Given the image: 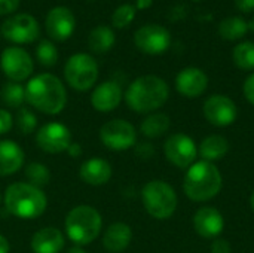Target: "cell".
Here are the masks:
<instances>
[{
  "label": "cell",
  "mask_w": 254,
  "mask_h": 253,
  "mask_svg": "<svg viewBox=\"0 0 254 253\" xmlns=\"http://www.w3.org/2000/svg\"><path fill=\"white\" fill-rule=\"evenodd\" d=\"M25 101L42 113L58 115L67 104V91L55 75L40 73L27 82Z\"/></svg>",
  "instance_id": "6da1fadb"
},
{
  "label": "cell",
  "mask_w": 254,
  "mask_h": 253,
  "mask_svg": "<svg viewBox=\"0 0 254 253\" xmlns=\"http://www.w3.org/2000/svg\"><path fill=\"white\" fill-rule=\"evenodd\" d=\"M127 106L135 113H153L161 109L168 97V84L156 75H144L134 79L125 91Z\"/></svg>",
  "instance_id": "7a4b0ae2"
},
{
  "label": "cell",
  "mask_w": 254,
  "mask_h": 253,
  "mask_svg": "<svg viewBox=\"0 0 254 253\" xmlns=\"http://www.w3.org/2000/svg\"><path fill=\"white\" fill-rule=\"evenodd\" d=\"M223 186V176L214 163L195 161L185 174L183 191L186 197L196 203L213 200Z\"/></svg>",
  "instance_id": "3957f363"
},
{
  "label": "cell",
  "mask_w": 254,
  "mask_h": 253,
  "mask_svg": "<svg viewBox=\"0 0 254 253\" xmlns=\"http://www.w3.org/2000/svg\"><path fill=\"white\" fill-rule=\"evenodd\" d=\"M4 207L7 213L18 219H37L48 207V198L40 188L28 182L10 183L4 191Z\"/></svg>",
  "instance_id": "277c9868"
},
{
  "label": "cell",
  "mask_w": 254,
  "mask_h": 253,
  "mask_svg": "<svg viewBox=\"0 0 254 253\" xmlns=\"http://www.w3.org/2000/svg\"><path fill=\"white\" fill-rule=\"evenodd\" d=\"M67 237L76 246H86L91 245L101 233L103 228V218L100 212L91 206L80 204L73 207L64 221Z\"/></svg>",
  "instance_id": "5b68a950"
},
{
  "label": "cell",
  "mask_w": 254,
  "mask_h": 253,
  "mask_svg": "<svg viewBox=\"0 0 254 253\" xmlns=\"http://www.w3.org/2000/svg\"><path fill=\"white\" fill-rule=\"evenodd\" d=\"M141 201L146 212L158 221L170 219L176 213L179 204L174 188L159 179L150 180L143 186Z\"/></svg>",
  "instance_id": "8992f818"
},
{
  "label": "cell",
  "mask_w": 254,
  "mask_h": 253,
  "mask_svg": "<svg viewBox=\"0 0 254 253\" xmlns=\"http://www.w3.org/2000/svg\"><path fill=\"white\" fill-rule=\"evenodd\" d=\"M64 78L73 89L88 91L98 79V64L92 55L77 52L67 60L64 66Z\"/></svg>",
  "instance_id": "52a82bcc"
},
{
  "label": "cell",
  "mask_w": 254,
  "mask_h": 253,
  "mask_svg": "<svg viewBox=\"0 0 254 253\" xmlns=\"http://www.w3.org/2000/svg\"><path fill=\"white\" fill-rule=\"evenodd\" d=\"M100 140L110 151H128L137 145V130L125 119H112L101 125Z\"/></svg>",
  "instance_id": "ba28073f"
},
{
  "label": "cell",
  "mask_w": 254,
  "mask_h": 253,
  "mask_svg": "<svg viewBox=\"0 0 254 253\" xmlns=\"http://www.w3.org/2000/svg\"><path fill=\"white\" fill-rule=\"evenodd\" d=\"M3 37L16 45L33 43L40 34L37 19L30 13H18L3 21L0 28Z\"/></svg>",
  "instance_id": "9c48e42d"
},
{
  "label": "cell",
  "mask_w": 254,
  "mask_h": 253,
  "mask_svg": "<svg viewBox=\"0 0 254 253\" xmlns=\"http://www.w3.org/2000/svg\"><path fill=\"white\" fill-rule=\"evenodd\" d=\"M0 67L10 82L21 84L31 76L34 63L25 49L19 46H9L0 55Z\"/></svg>",
  "instance_id": "30bf717a"
},
{
  "label": "cell",
  "mask_w": 254,
  "mask_h": 253,
  "mask_svg": "<svg viewBox=\"0 0 254 253\" xmlns=\"http://www.w3.org/2000/svg\"><path fill=\"white\" fill-rule=\"evenodd\" d=\"M165 158L179 169H189L198 155V148L192 137L185 133H176L168 136L164 143Z\"/></svg>",
  "instance_id": "8fae6325"
},
{
  "label": "cell",
  "mask_w": 254,
  "mask_h": 253,
  "mask_svg": "<svg viewBox=\"0 0 254 253\" xmlns=\"http://www.w3.org/2000/svg\"><path fill=\"white\" fill-rule=\"evenodd\" d=\"M135 46L147 55L164 54L171 45V33L159 24H147L140 27L134 34Z\"/></svg>",
  "instance_id": "7c38bea8"
},
{
  "label": "cell",
  "mask_w": 254,
  "mask_h": 253,
  "mask_svg": "<svg viewBox=\"0 0 254 253\" xmlns=\"http://www.w3.org/2000/svg\"><path fill=\"white\" fill-rule=\"evenodd\" d=\"M71 142L70 128L61 122H48L36 133V145L46 154L65 152Z\"/></svg>",
  "instance_id": "4fadbf2b"
},
{
  "label": "cell",
  "mask_w": 254,
  "mask_h": 253,
  "mask_svg": "<svg viewBox=\"0 0 254 253\" xmlns=\"http://www.w3.org/2000/svg\"><path fill=\"white\" fill-rule=\"evenodd\" d=\"M205 119L214 127H229L237 121L238 107L232 98L223 94L210 95L202 106Z\"/></svg>",
  "instance_id": "5bb4252c"
},
{
  "label": "cell",
  "mask_w": 254,
  "mask_h": 253,
  "mask_svg": "<svg viewBox=\"0 0 254 253\" xmlns=\"http://www.w3.org/2000/svg\"><path fill=\"white\" fill-rule=\"evenodd\" d=\"M74 27H76L74 15L65 6H55L46 15L45 28L52 40L57 42L67 40L73 34Z\"/></svg>",
  "instance_id": "9a60e30c"
},
{
  "label": "cell",
  "mask_w": 254,
  "mask_h": 253,
  "mask_svg": "<svg viewBox=\"0 0 254 253\" xmlns=\"http://www.w3.org/2000/svg\"><path fill=\"white\" fill-rule=\"evenodd\" d=\"M208 86V76L198 67H186L176 76V89L188 98H196L205 92Z\"/></svg>",
  "instance_id": "2e32d148"
},
{
  "label": "cell",
  "mask_w": 254,
  "mask_h": 253,
  "mask_svg": "<svg viewBox=\"0 0 254 253\" xmlns=\"http://www.w3.org/2000/svg\"><path fill=\"white\" fill-rule=\"evenodd\" d=\"M223 215L214 207H201L193 215V230L202 239H217L223 233Z\"/></svg>",
  "instance_id": "e0dca14e"
},
{
  "label": "cell",
  "mask_w": 254,
  "mask_h": 253,
  "mask_svg": "<svg viewBox=\"0 0 254 253\" xmlns=\"http://www.w3.org/2000/svg\"><path fill=\"white\" fill-rule=\"evenodd\" d=\"M124 98L122 88L115 81H106L97 85L91 94V106L101 113L115 110Z\"/></svg>",
  "instance_id": "ac0fdd59"
},
{
  "label": "cell",
  "mask_w": 254,
  "mask_h": 253,
  "mask_svg": "<svg viewBox=\"0 0 254 253\" xmlns=\"http://www.w3.org/2000/svg\"><path fill=\"white\" fill-rule=\"evenodd\" d=\"M113 170L110 163L103 158H89L82 163L79 169V177L83 183L91 186H101L106 185L112 179Z\"/></svg>",
  "instance_id": "d6986e66"
},
{
  "label": "cell",
  "mask_w": 254,
  "mask_h": 253,
  "mask_svg": "<svg viewBox=\"0 0 254 253\" xmlns=\"http://www.w3.org/2000/svg\"><path fill=\"white\" fill-rule=\"evenodd\" d=\"M64 236L55 227L40 228L33 234L30 242L33 253H60L64 249Z\"/></svg>",
  "instance_id": "ffe728a7"
},
{
  "label": "cell",
  "mask_w": 254,
  "mask_h": 253,
  "mask_svg": "<svg viewBox=\"0 0 254 253\" xmlns=\"http://www.w3.org/2000/svg\"><path fill=\"white\" fill-rule=\"evenodd\" d=\"M25 154L13 140H0V177L19 171L24 166Z\"/></svg>",
  "instance_id": "44dd1931"
},
{
  "label": "cell",
  "mask_w": 254,
  "mask_h": 253,
  "mask_svg": "<svg viewBox=\"0 0 254 253\" xmlns=\"http://www.w3.org/2000/svg\"><path fill=\"white\" fill-rule=\"evenodd\" d=\"M132 230L125 222H115L103 234V248L110 253H121L131 245Z\"/></svg>",
  "instance_id": "7402d4cb"
},
{
  "label": "cell",
  "mask_w": 254,
  "mask_h": 253,
  "mask_svg": "<svg viewBox=\"0 0 254 253\" xmlns=\"http://www.w3.org/2000/svg\"><path fill=\"white\" fill-rule=\"evenodd\" d=\"M228 152H229V142L226 137L220 134H211L205 137L198 149L199 157L208 163H216L223 160Z\"/></svg>",
  "instance_id": "603a6c76"
},
{
  "label": "cell",
  "mask_w": 254,
  "mask_h": 253,
  "mask_svg": "<svg viewBox=\"0 0 254 253\" xmlns=\"http://www.w3.org/2000/svg\"><path fill=\"white\" fill-rule=\"evenodd\" d=\"M170 125H171V121L168 115L153 112L143 119L140 125V131L147 139H158V137H162L170 130Z\"/></svg>",
  "instance_id": "cb8c5ba5"
},
{
  "label": "cell",
  "mask_w": 254,
  "mask_h": 253,
  "mask_svg": "<svg viewBox=\"0 0 254 253\" xmlns=\"http://www.w3.org/2000/svg\"><path fill=\"white\" fill-rule=\"evenodd\" d=\"M249 28L250 25L243 16L232 15L220 21L217 31H219V36L223 37L225 40H240L249 33Z\"/></svg>",
  "instance_id": "d4e9b609"
},
{
  "label": "cell",
  "mask_w": 254,
  "mask_h": 253,
  "mask_svg": "<svg viewBox=\"0 0 254 253\" xmlns=\"http://www.w3.org/2000/svg\"><path fill=\"white\" fill-rule=\"evenodd\" d=\"M116 42V36L113 30L107 25H98L91 30L88 36V46L92 52L104 54L113 48Z\"/></svg>",
  "instance_id": "484cf974"
},
{
  "label": "cell",
  "mask_w": 254,
  "mask_h": 253,
  "mask_svg": "<svg viewBox=\"0 0 254 253\" xmlns=\"http://www.w3.org/2000/svg\"><path fill=\"white\" fill-rule=\"evenodd\" d=\"M1 101L10 109H21L25 101V86L18 82H6L0 91Z\"/></svg>",
  "instance_id": "4316f807"
},
{
  "label": "cell",
  "mask_w": 254,
  "mask_h": 253,
  "mask_svg": "<svg viewBox=\"0 0 254 253\" xmlns=\"http://www.w3.org/2000/svg\"><path fill=\"white\" fill-rule=\"evenodd\" d=\"M232 60L240 70H254V43L247 40L238 43L232 51Z\"/></svg>",
  "instance_id": "83f0119b"
},
{
  "label": "cell",
  "mask_w": 254,
  "mask_h": 253,
  "mask_svg": "<svg viewBox=\"0 0 254 253\" xmlns=\"http://www.w3.org/2000/svg\"><path fill=\"white\" fill-rule=\"evenodd\" d=\"M25 177L28 183H31L36 188H43L51 180V171L49 169L42 163H31L25 167Z\"/></svg>",
  "instance_id": "f1b7e54d"
},
{
  "label": "cell",
  "mask_w": 254,
  "mask_h": 253,
  "mask_svg": "<svg viewBox=\"0 0 254 253\" xmlns=\"http://www.w3.org/2000/svg\"><path fill=\"white\" fill-rule=\"evenodd\" d=\"M37 61L45 67H52L58 61V49L51 40H42L36 48Z\"/></svg>",
  "instance_id": "f546056e"
},
{
  "label": "cell",
  "mask_w": 254,
  "mask_h": 253,
  "mask_svg": "<svg viewBox=\"0 0 254 253\" xmlns=\"http://www.w3.org/2000/svg\"><path fill=\"white\" fill-rule=\"evenodd\" d=\"M135 12H137L135 6L131 4V3H124V4L118 6L115 9L113 15H112L113 25L116 28H125V27H128L134 21V18H135Z\"/></svg>",
  "instance_id": "4dcf8cb0"
},
{
  "label": "cell",
  "mask_w": 254,
  "mask_h": 253,
  "mask_svg": "<svg viewBox=\"0 0 254 253\" xmlns=\"http://www.w3.org/2000/svg\"><path fill=\"white\" fill-rule=\"evenodd\" d=\"M16 127L22 136H28L34 133L37 127V116L30 109L21 107L18 109V113H16Z\"/></svg>",
  "instance_id": "1f68e13d"
},
{
  "label": "cell",
  "mask_w": 254,
  "mask_h": 253,
  "mask_svg": "<svg viewBox=\"0 0 254 253\" xmlns=\"http://www.w3.org/2000/svg\"><path fill=\"white\" fill-rule=\"evenodd\" d=\"M12 125H13V119H12L10 112L6 109H0V136L7 134Z\"/></svg>",
  "instance_id": "d6a6232c"
},
{
  "label": "cell",
  "mask_w": 254,
  "mask_h": 253,
  "mask_svg": "<svg viewBox=\"0 0 254 253\" xmlns=\"http://www.w3.org/2000/svg\"><path fill=\"white\" fill-rule=\"evenodd\" d=\"M232 252V248H231V243L222 237H217L213 240L211 243V253H231Z\"/></svg>",
  "instance_id": "836d02e7"
},
{
  "label": "cell",
  "mask_w": 254,
  "mask_h": 253,
  "mask_svg": "<svg viewBox=\"0 0 254 253\" xmlns=\"http://www.w3.org/2000/svg\"><path fill=\"white\" fill-rule=\"evenodd\" d=\"M135 154H137V157L147 160V158H152L155 155V148L147 142L138 143V145H135Z\"/></svg>",
  "instance_id": "e575fe53"
},
{
  "label": "cell",
  "mask_w": 254,
  "mask_h": 253,
  "mask_svg": "<svg viewBox=\"0 0 254 253\" xmlns=\"http://www.w3.org/2000/svg\"><path fill=\"white\" fill-rule=\"evenodd\" d=\"M243 91H244V95H246L247 101L254 106V73H252L246 79V82L243 85Z\"/></svg>",
  "instance_id": "d590c367"
},
{
  "label": "cell",
  "mask_w": 254,
  "mask_h": 253,
  "mask_svg": "<svg viewBox=\"0 0 254 253\" xmlns=\"http://www.w3.org/2000/svg\"><path fill=\"white\" fill-rule=\"evenodd\" d=\"M21 0H0V15H9L19 7Z\"/></svg>",
  "instance_id": "8d00e7d4"
},
{
  "label": "cell",
  "mask_w": 254,
  "mask_h": 253,
  "mask_svg": "<svg viewBox=\"0 0 254 253\" xmlns=\"http://www.w3.org/2000/svg\"><path fill=\"white\" fill-rule=\"evenodd\" d=\"M234 1L235 6L244 13H250L254 10V0H234Z\"/></svg>",
  "instance_id": "74e56055"
},
{
  "label": "cell",
  "mask_w": 254,
  "mask_h": 253,
  "mask_svg": "<svg viewBox=\"0 0 254 253\" xmlns=\"http://www.w3.org/2000/svg\"><path fill=\"white\" fill-rule=\"evenodd\" d=\"M65 152H67L68 157H71V158H79V157L82 155V146H80L77 142H71Z\"/></svg>",
  "instance_id": "f35d334b"
},
{
  "label": "cell",
  "mask_w": 254,
  "mask_h": 253,
  "mask_svg": "<svg viewBox=\"0 0 254 253\" xmlns=\"http://www.w3.org/2000/svg\"><path fill=\"white\" fill-rule=\"evenodd\" d=\"M152 4H153V0H137L135 1V9L144 10V9H149Z\"/></svg>",
  "instance_id": "ab89813d"
},
{
  "label": "cell",
  "mask_w": 254,
  "mask_h": 253,
  "mask_svg": "<svg viewBox=\"0 0 254 253\" xmlns=\"http://www.w3.org/2000/svg\"><path fill=\"white\" fill-rule=\"evenodd\" d=\"M9 251H10V245L7 239L0 234V253H9Z\"/></svg>",
  "instance_id": "60d3db41"
},
{
  "label": "cell",
  "mask_w": 254,
  "mask_h": 253,
  "mask_svg": "<svg viewBox=\"0 0 254 253\" xmlns=\"http://www.w3.org/2000/svg\"><path fill=\"white\" fill-rule=\"evenodd\" d=\"M67 253H88L83 248H80V246H74V248H70Z\"/></svg>",
  "instance_id": "b9f144b4"
},
{
  "label": "cell",
  "mask_w": 254,
  "mask_h": 253,
  "mask_svg": "<svg viewBox=\"0 0 254 253\" xmlns=\"http://www.w3.org/2000/svg\"><path fill=\"white\" fill-rule=\"evenodd\" d=\"M250 207H252V210H253L254 213V191L253 194H252V197H250Z\"/></svg>",
  "instance_id": "7bdbcfd3"
},
{
  "label": "cell",
  "mask_w": 254,
  "mask_h": 253,
  "mask_svg": "<svg viewBox=\"0 0 254 253\" xmlns=\"http://www.w3.org/2000/svg\"><path fill=\"white\" fill-rule=\"evenodd\" d=\"M249 25H250V28H252V30L254 31V16H253V19H252V22H250Z\"/></svg>",
  "instance_id": "ee69618b"
},
{
  "label": "cell",
  "mask_w": 254,
  "mask_h": 253,
  "mask_svg": "<svg viewBox=\"0 0 254 253\" xmlns=\"http://www.w3.org/2000/svg\"><path fill=\"white\" fill-rule=\"evenodd\" d=\"M0 204H1V195H0Z\"/></svg>",
  "instance_id": "f6af8a7d"
}]
</instances>
